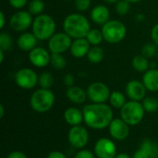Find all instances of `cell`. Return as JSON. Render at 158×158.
I'll use <instances>...</instances> for the list:
<instances>
[{
	"mask_svg": "<svg viewBox=\"0 0 158 158\" xmlns=\"http://www.w3.org/2000/svg\"><path fill=\"white\" fill-rule=\"evenodd\" d=\"M90 43L87 41L86 38H78L73 39L69 52L70 55L75 58H82L87 56V54L91 48Z\"/></svg>",
	"mask_w": 158,
	"mask_h": 158,
	"instance_id": "16",
	"label": "cell"
},
{
	"mask_svg": "<svg viewBox=\"0 0 158 158\" xmlns=\"http://www.w3.org/2000/svg\"><path fill=\"white\" fill-rule=\"evenodd\" d=\"M94 151L98 158H114L117 156L116 143L108 138L99 139L94 144Z\"/></svg>",
	"mask_w": 158,
	"mask_h": 158,
	"instance_id": "13",
	"label": "cell"
},
{
	"mask_svg": "<svg viewBox=\"0 0 158 158\" xmlns=\"http://www.w3.org/2000/svg\"><path fill=\"white\" fill-rule=\"evenodd\" d=\"M157 51V46L153 42L152 43H146L142 47V55L144 56L145 57H147L148 59L156 56Z\"/></svg>",
	"mask_w": 158,
	"mask_h": 158,
	"instance_id": "32",
	"label": "cell"
},
{
	"mask_svg": "<svg viewBox=\"0 0 158 158\" xmlns=\"http://www.w3.org/2000/svg\"><path fill=\"white\" fill-rule=\"evenodd\" d=\"M90 18L93 22L98 25H104L108 20H110V11L109 8L105 5H96L94 6L90 13Z\"/></svg>",
	"mask_w": 158,
	"mask_h": 158,
	"instance_id": "17",
	"label": "cell"
},
{
	"mask_svg": "<svg viewBox=\"0 0 158 158\" xmlns=\"http://www.w3.org/2000/svg\"><path fill=\"white\" fill-rule=\"evenodd\" d=\"M37 40L38 39L36 38V36L33 34L32 31L31 32L24 31L21 32L17 39V46L21 51L30 52L36 47Z\"/></svg>",
	"mask_w": 158,
	"mask_h": 158,
	"instance_id": "18",
	"label": "cell"
},
{
	"mask_svg": "<svg viewBox=\"0 0 158 158\" xmlns=\"http://www.w3.org/2000/svg\"><path fill=\"white\" fill-rule=\"evenodd\" d=\"M6 23V15L3 11L0 12V29L3 30L5 25Z\"/></svg>",
	"mask_w": 158,
	"mask_h": 158,
	"instance_id": "42",
	"label": "cell"
},
{
	"mask_svg": "<svg viewBox=\"0 0 158 158\" xmlns=\"http://www.w3.org/2000/svg\"><path fill=\"white\" fill-rule=\"evenodd\" d=\"M108 131L112 139L121 142L129 137L130 125L127 124L121 118H114L108 126Z\"/></svg>",
	"mask_w": 158,
	"mask_h": 158,
	"instance_id": "14",
	"label": "cell"
},
{
	"mask_svg": "<svg viewBox=\"0 0 158 158\" xmlns=\"http://www.w3.org/2000/svg\"><path fill=\"white\" fill-rule=\"evenodd\" d=\"M64 1H71V0H64Z\"/></svg>",
	"mask_w": 158,
	"mask_h": 158,
	"instance_id": "50",
	"label": "cell"
},
{
	"mask_svg": "<svg viewBox=\"0 0 158 158\" xmlns=\"http://www.w3.org/2000/svg\"><path fill=\"white\" fill-rule=\"evenodd\" d=\"M145 110L142 102L130 100L120 109V118L130 126H136L144 118Z\"/></svg>",
	"mask_w": 158,
	"mask_h": 158,
	"instance_id": "5",
	"label": "cell"
},
{
	"mask_svg": "<svg viewBox=\"0 0 158 158\" xmlns=\"http://www.w3.org/2000/svg\"><path fill=\"white\" fill-rule=\"evenodd\" d=\"M33 22L32 15L28 10H18L9 19V26L16 32H24Z\"/></svg>",
	"mask_w": 158,
	"mask_h": 158,
	"instance_id": "9",
	"label": "cell"
},
{
	"mask_svg": "<svg viewBox=\"0 0 158 158\" xmlns=\"http://www.w3.org/2000/svg\"><path fill=\"white\" fill-rule=\"evenodd\" d=\"M55 101L56 96L50 89L40 88L31 95L30 106L37 113H45L53 107Z\"/></svg>",
	"mask_w": 158,
	"mask_h": 158,
	"instance_id": "4",
	"label": "cell"
},
{
	"mask_svg": "<svg viewBox=\"0 0 158 158\" xmlns=\"http://www.w3.org/2000/svg\"><path fill=\"white\" fill-rule=\"evenodd\" d=\"M114 158H131L128 154H125V153H119V154H117V156Z\"/></svg>",
	"mask_w": 158,
	"mask_h": 158,
	"instance_id": "43",
	"label": "cell"
},
{
	"mask_svg": "<svg viewBox=\"0 0 158 158\" xmlns=\"http://www.w3.org/2000/svg\"><path fill=\"white\" fill-rule=\"evenodd\" d=\"M85 38L87 39V41L90 43V44L92 46L100 45L102 44V42L104 41V36H103L102 31L98 30V29H91Z\"/></svg>",
	"mask_w": 158,
	"mask_h": 158,
	"instance_id": "26",
	"label": "cell"
},
{
	"mask_svg": "<svg viewBox=\"0 0 158 158\" xmlns=\"http://www.w3.org/2000/svg\"><path fill=\"white\" fill-rule=\"evenodd\" d=\"M143 83L147 91L155 93L158 92V69L152 68L144 72L143 76Z\"/></svg>",
	"mask_w": 158,
	"mask_h": 158,
	"instance_id": "20",
	"label": "cell"
},
{
	"mask_svg": "<svg viewBox=\"0 0 158 158\" xmlns=\"http://www.w3.org/2000/svg\"><path fill=\"white\" fill-rule=\"evenodd\" d=\"M151 39L152 42L158 47V23L155 24L151 30Z\"/></svg>",
	"mask_w": 158,
	"mask_h": 158,
	"instance_id": "38",
	"label": "cell"
},
{
	"mask_svg": "<svg viewBox=\"0 0 158 158\" xmlns=\"http://www.w3.org/2000/svg\"><path fill=\"white\" fill-rule=\"evenodd\" d=\"M128 2H130L131 4H137V3H140L142 2L143 0H127Z\"/></svg>",
	"mask_w": 158,
	"mask_h": 158,
	"instance_id": "48",
	"label": "cell"
},
{
	"mask_svg": "<svg viewBox=\"0 0 158 158\" xmlns=\"http://www.w3.org/2000/svg\"><path fill=\"white\" fill-rule=\"evenodd\" d=\"M88 99L92 103L104 104L109 100L111 91L109 87L101 81L92 82L86 89Z\"/></svg>",
	"mask_w": 158,
	"mask_h": 158,
	"instance_id": "7",
	"label": "cell"
},
{
	"mask_svg": "<svg viewBox=\"0 0 158 158\" xmlns=\"http://www.w3.org/2000/svg\"><path fill=\"white\" fill-rule=\"evenodd\" d=\"M13 46V39L11 35L7 32L2 31L0 33V49L6 51H8Z\"/></svg>",
	"mask_w": 158,
	"mask_h": 158,
	"instance_id": "31",
	"label": "cell"
},
{
	"mask_svg": "<svg viewBox=\"0 0 158 158\" xmlns=\"http://www.w3.org/2000/svg\"><path fill=\"white\" fill-rule=\"evenodd\" d=\"M63 116H64L65 121L69 125H70L71 127L81 125V122L84 121L82 111L80 110L79 108H77V107L70 106V107L67 108L64 111V115Z\"/></svg>",
	"mask_w": 158,
	"mask_h": 158,
	"instance_id": "21",
	"label": "cell"
},
{
	"mask_svg": "<svg viewBox=\"0 0 158 158\" xmlns=\"http://www.w3.org/2000/svg\"><path fill=\"white\" fill-rule=\"evenodd\" d=\"M104 40L109 44L120 43L127 35L126 25L118 19H110L102 26Z\"/></svg>",
	"mask_w": 158,
	"mask_h": 158,
	"instance_id": "6",
	"label": "cell"
},
{
	"mask_svg": "<svg viewBox=\"0 0 158 158\" xmlns=\"http://www.w3.org/2000/svg\"><path fill=\"white\" fill-rule=\"evenodd\" d=\"M146 92L147 89L145 88L143 81L138 80L130 81L125 87L126 95L133 101L142 102L146 97Z\"/></svg>",
	"mask_w": 158,
	"mask_h": 158,
	"instance_id": "15",
	"label": "cell"
},
{
	"mask_svg": "<svg viewBox=\"0 0 158 158\" xmlns=\"http://www.w3.org/2000/svg\"><path fill=\"white\" fill-rule=\"evenodd\" d=\"M63 31L72 39L85 38L91 30L89 19L81 13L69 14L63 20Z\"/></svg>",
	"mask_w": 158,
	"mask_h": 158,
	"instance_id": "2",
	"label": "cell"
},
{
	"mask_svg": "<svg viewBox=\"0 0 158 158\" xmlns=\"http://www.w3.org/2000/svg\"><path fill=\"white\" fill-rule=\"evenodd\" d=\"M73 39L63 32H56L47 43L48 50L51 54H64L70 49Z\"/></svg>",
	"mask_w": 158,
	"mask_h": 158,
	"instance_id": "8",
	"label": "cell"
},
{
	"mask_svg": "<svg viewBox=\"0 0 158 158\" xmlns=\"http://www.w3.org/2000/svg\"><path fill=\"white\" fill-rule=\"evenodd\" d=\"M5 116V107L3 105H0V118H3Z\"/></svg>",
	"mask_w": 158,
	"mask_h": 158,
	"instance_id": "45",
	"label": "cell"
},
{
	"mask_svg": "<svg viewBox=\"0 0 158 158\" xmlns=\"http://www.w3.org/2000/svg\"><path fill=\"white\" fill-rule=\"evenodd\" d=\"M131 158H150V156L143 148L139 147V149L133 154V156H132Z\"/></svg>",
	"mask_w": 158,
	"mask_h": 158,
	"instance_id": "39",
	"label": "cell"
},
{
	"mask_svg": "<svg viewBox=\"0 0 158 158\" xmlns=\"http://www.w3.org/2000/svg\"><path fill=\"white\" fill-rule=\"evenodd\" d=\"M142 104L145 112L154 113L158 110V99L154 96H146L142 101Z\"/></svg>",
	"mask_w": 158,
	"mask_h": 158,
	"instance_id": "29",
	"label": "cell"
},
{
	"mask_svg": "<svg viewBox=\"0 0 158 158\" xmlns=\"http://www.w3.org/2000/svg\"><path fill=\"white\" fill-rule=\"evenodd\" d=\"M55 69L62 70L67 66V59L63 54H51V63Z\"/></svg>",
	"mask_w": 158,
	"mask_h": 158,
	"instance_id": "28",
	"label": "cell"
},
{
	"mask_svg": "<svg viewBox=\"0 0 158 158\" xmlns=\"http://www.w3.org/2000/svg\"><path fill=\"white\" fill-rule=\"evenodd\" d=\"M156 58H157V60H158V51H157V54H156Z\"/></svg>",
	"mask_w": 158,
	"mask_h": 158,
	"instance_id": "49",
	"label": "cell"
},
{
	"mask_svg": "<svg viewBox=\"0 0 158 158\" xmlns=\"http://www.w3.org/2000/svg\"><path fill=\"white\" fill-rule=\"evenodd\" d=\"M131 66L132 68L138 71V72H145L149 69L150 68V63H149V59L147 57H145L144 56L141 55H137L135 56L132 60H131Z\"/></svg>",
	"mask_w": 158,
	"mask_h": 158,
	"instance_id": "22",
	"label": "cell"
},
{
	"mask_svg": "<svg viewBox=\"0 0 158 158\" xmlns=\"http://www.w3.org/2000/svg\"><path fill=\"white\" fill-rule=\"evenodd\" d=\"M91 0H74V6L75 8L79 12H84L87 11L91 7Z\"/></svg>",
	"mask_w": 158,
	"mask_h": 158,
	"instance_id": "34",
	"label": "cell"
},
{
	"mask_svg": "<svg viewBox=\"0 0 158 158\" xmlns=\"http://www.w3.org/2000/svg\"><path fill=\"white\" fill-rule=\"evenodd\" d=\"M105 3H106V4H117L119 0H103Z\"/></svg>",
	"mask_w": 158,
	"mask_h": 158,
	"instance_id": "47",
	"label": "cell"
},
{
	"mask_svg": "<svg viewBox=\"0 0 158 158\" xmlns=\"http://www.w3.org/2000/svg\"><path fill=\"white\" fill-rule=\"evenodd\" d=\"M136 20H137V21H139V22H141V21L144 20V15H143V14H142V13H138V14L136 15Z\"/></svg>",
	"mask_w": 158,
	"mask_h": 158,
	"instance_id": "44",
	"label": "cell"
},
{
	"mask_svg": "<svg viewBox=\"0 0 158 158\" xmlns=\"http://www.w3.org/2000/svg\"><path fill=\"white\" fill-rule=\"evenodd\" d=\"M38 84L40 86V88H44V89H50L53 84H54V77L53 75L48 72H43L39 75V81Z\"/></svg>",
	"mask_w": 158,
	"mask_h": 158,
	"instance_id": "30",
	"label": "cell"
},
{
	"mask_svg": "<svg viewBox=\"0 0 158 158\" xmlns=\"http://www.w3.org/2000/svg\"><path fill=\"white\" fill-rule=\"evenodd\" d=\"M108 102L113 108L121 109L122 106L127 103L126 95L119 91H113V92H111Z\"/></svg>",
	"mask_w": 158,
	"mask_h": 158,
	"instance_id": "24",
	"label": "cell"
},
{
	"mask_svg": "<svg viewBox=\"0 0 158 158\" xmlns=\"http://www.w3.org/2000/svg\"><path fill=\"white\" fill-rule=\"evenodd\" d=\"M6 158H28V156L20 151H13L11 153H9V155L7 156Z\"/></svg>",
	"mask_w": 158,
	"mask_h": 158,
	"instance_id": "40",
	"label": "cell"
},
{
	"mask_svg": "<svg viewBox=\"0 0 158 158\" xmlns=\"http://www.w3.org/2000/svg\"><path fill=\"white\" fill-rule=\"evenodd\" d=\"M5 60V51L0 49V63H3Z\"/></svg>",
	"mask_w": 158,
	"mask_h": 158,
	"instance_id": "46",
	"label": "cell"
},
{
	"mask_svg": "<svg viewBox=\"0 0 158 158\" xmlns=\"http://www.w3.org/2000/svg\"><path fill=\"white\" fill-rule=\"evenodd\" d=\"M39 81V76L37 73L30 68H22L19 69L15 74L16 84L24 90L33 89Z\"/></svg>",
	"mask_w": 158,
	"mask_h": 158,
	"instance_id": "10",
	"label": "cell"
},
{
	"mask_svg": "<svg viewBox=\"0 0 158 158\" xmlns=\"http://www.w3.org/2000/svg\"><path fill=\"white\" fill-rule=\"evenodd\" d=\"M74 82H75V77L71 73H68V74L64 75V77H63V83L68 88L73 86Z\"/></svg>",
	"mask_w": 158,
	"mask_h": 158,
	"instance_id": "37",
	"label": "cell"
},
{
	"mask_svg": "<svg viewBox=\"0 0 158 158\" xmlns=\"http://www.w3.org/2000/svg\"><path fill=\"white\" fill-rule=\"evenodd\" d=\"M68 140L70 145L76 149H83L89 143V132L81 125L73 126L68 133Z\"/></svg>",
	"mask_w": 158,
	"mask_h": 158,
	"instance_id": "11",
	"label": "cell"
},
{
	"mask_svg": "<svg viewBox=\"0 0 158 158\" xmlns=\"http://www.w3.org/2000/svg\"><path fill=\"white\" fill-rule=\"evenodd\" d=\"M104 57H105V50L100 45L91 46L87 54V59L89 62L93 64H98L102 62Z\"/></svg>",
	"mask_w": 158,
	"mask_h": 158,
	"instance_id": "23",
	"label": "cell"
},
{
	"mask_svg": "<svg viewBox=\"0 0 158 158\" xmlns=\"http://www.w3.org/2000/svg\"><path fill=\"white\" fill-rule=\"evenodd\" d=\"M74 158H95V155L89 150L81 149L79 152L76 153V155L74 156Z\"/></svg>",
	"mask_w": 158,
	"mask_h": 158,
	"instance_id": "36",
	"label": "cell"
},
{
	"mask_svg": "<svg viewBox=\"0 0 158 158\" xmlns=\"http://www.w3.org/2000/svg\"><path fill=\"white\" fill-rule=\"evenodd\" d=\"M115 9L119 16L127 15L131 10V3L127 0H119L115 6Z\"/></svg>",
	"mask_w": 158,
	"mask_h": 158,
	"instance_id": "33",
	"label": "cell"
},
{
	"mask_svg": "<svg viewBox=\"0 0 158 158\" xmlns=\"http://www.w3.org/2000/svg\"><path fill=\"white\" fill-rule=\"evenodd\" d=\"M31 30L38 40L48 41L56 33V24L50 15L43 13L33 19Z\"/></svg>",
	"mask_w": 158,
	"mask_h": 158,
	"instance_id": "3",
	"label": "cell"
},
{
	"mask_svg": "<svg viewBox=\"0 0 158 158\" xmlns=\"http://www.w3.org/2000/svg\"><path fill=\"white\" fill-rule=\"evenodd\" d=\"M82 113L86 126L94 130L108 128L109 124L114 119L113 110L106 103L88 104L83 107Z\"/></svg>",
	"mask_w": 158,
	"mask_h": 158,
	"instance_id": "1",
	"label": "cell"
},
{
	"mask_svg": "<svg viewBox=\"0 0 158 158\" xmlns=\"http://www.w3.org/2000/svg\"><path fill=\"white\" fill-rule=\"evenodd\" d=\"M29 0H8V4L11 7L17 9V10H20L22 9L26 5H28Z\"/></svg>",
	"mask_w": 158,
	"mask_h": 158,
	"instance_id": "35",
	"label": "cell"
},
{
	"mask_svg": "<svg viewBox=\"0 0 158 158\" xmlns=\"http://www.w3.org/2000/svg\"><path fill=\"white\" fill-rule=\"evenodd\" d=\"M66 95H67V98L71 103L76 104V105L83 104L88 99L87 92L84 89H82L81 87L75 86V85H73L71 87H69L67 89Z\"/></svg>",
	"mask_w": 158,
	"mask_h": 158,
	"instance_id": "19",
	"label": "cell"
},
{
	"mask_svg": "<svg viewBox=\"0 0 158 158\" xmlns=\"http://www.w3.org/2000/svg\"><path fill=\"white\" fill-rule=\"evenodd\" d=\"M47 158H68L65 154H63L62 152L59 151H53L51 153L48 154Z\"/></svg>",
	"mask_w": 158,
	"mask_h": 158,
	"instance_id": "41",
	"label": "cell"
},
{
	"mask_svg": "<svg viewBox=\"0 0 158 158\" xmlns=\"http://www.w3.org/2000/svg\"><path fill=\"white\" fill-rule=\"evenodd\" d=\"M28 58L32 66L38 69H43L51 63V53L44 47L36 46L29 52Z\"/></svg>",
	"mask_w": 158,
	"mask_h": 158,
	"instance_id": "12",
	"label": "cell"
},
{
	"mask_svg": "<svg viewBox=\"0 0 158 158\" xmlns=\"http://www.w3.org/2000/svg\"><path fill=\"white\" fill-rule=\"evenodd\" d=\"M44 7L45 4L43 0H31L28 4V11L35 17L43 14Z\"/></svg>",
	"mask_w": 158,
	"mask_h": 158,
	"instance_id": "27",
	"label": "cell"
},
{
	"mask_svg": "<svg viewBox=\"0 0 158 158\" xmlns=\"http://www.w3.org/2000/svg\"><path fill=\"white\" fill-rule=\"evenodd\" d=\"M140 147L149 155L150 158H158V143L150 139H145L142 142Z\"/></svg>",
	"mask_w": 158,
	"mask_h": 158,
	"instance_id": "25",
	"label": "cell"
}]
</instances>
